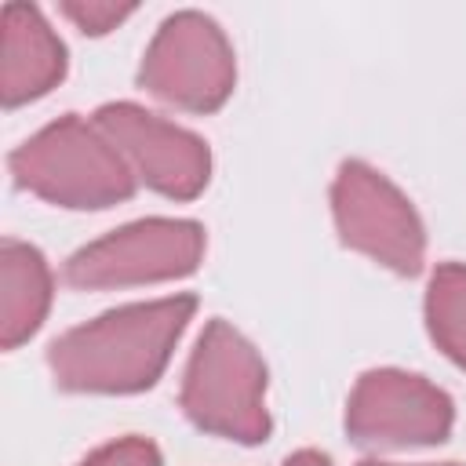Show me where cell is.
I'll list each match as a JSON object with an SVG mask.
<instances>
[{"label":"cell","mask_w":466,"mask_h":466,"mask_svg":"<svg viewBox=\"0 0 466 466\" xmlns=\"http://www.w3.org/2000/svg\"><path fill=\"white\" fill-rule=\"evenodd\" d=\"M193 309V295H175L120 306L84 328L66 331L47 350L55 382L76 393H135L153 386Z\"/></svg>","instance_id":"1"},{"label":"cell","mask_w":466,"mask_h":466,"mask_svg":"<svg viewBox=\"0 0 466 466\" xmlns=\"http://www.w3.org/2000/svg\"><path fill=\"white\" fill-rule=\"evenodd\" d=\"M284 466H331V462H328V455H320V451H309V448H306V451H295Z\"/></svg>","instance_id":"14"},{"label":"cell","mask_w":466,"mask_h":466,"mask_svg":"<svg viewBox=\"0 0 466 466\" xmlns=\"http://www.w3.org/2000/svg\"><path fill=\"white\" fill-rule=\"evenodd\" d=\"M66 73V47L29 4L4 7L0 33V98L4 106H22L51 91Z\"/></svg>","instance_id":"9"},{"label":"cell","mask_w":466,"mask_h":466,"mask_svg":"<svg viewBox=\"0 0 466 466\" xmlns=\"http://www.w3.org/2000/svg\"><path fill=\"white\" fill-rule=\"evenodd\" d=\"M80 466H160V451L146 437H124V441L98 448Z\"/></svg>","instance_id":"12"},{"label":"cell","mask_w":466,"mask_h":466,"mask_svg":"<svg viewBox=\"0 0 466 466\" xmlns=\"http://www.w3.org/2000/svg\"><path fill=\"white\" fill-rule=\"evenodd\" d=\"M357 466H393V462H379V459H364V462H357ZM444 466H455V462H444Z\"/></svg>","instance_id":"15"},{"label":"cell","mask_w":466,"mask_h":466,"mask_svg":"<svg viewBox=\"0 0 466 466\" xmlns=\"http://www.w3.org/2000/svg\"><path fill=\"white\" fill-rule=\"evenodd\" d=\"M346 430L357 444L379 448L437 444L451 430V400L419 375L368 371L353 386Z\"/></svg>","instance_id":"7"},{"label":"cell","mask_w":466,"mask_h":466,"mask_svg":"<svg viewBox=\"0 0 466 466\" xmlns=\"http://www.w3.org/2000/svg\"><path fill=\"white\" fill-rule=\"evenodd\" d=\"M262 393H266V368L251 350V342L237 335L226 320H211L186 368V382H182L186 415L208 433L258 444L269 433Z\"/></svg>","instance_id":"3"},{"label":"cell","mask_w":466,"mask_h":466,"mask_svg":"<svg viewBox=\"0 0 466 466\" xmlns=\"http://www.w3.org/2000/svg\"><path fill=\"white\" fill-rule=\"evenodd\" d=\"M331 204L339 233L350 248L408 277L422 269V222L411 204L397 193V186H390L379 171L360 160H346L339 167Z\"/></svg>","instance_id":"6"},{"label":"cell","mask_w":466,"mask_h":466,"mask_svg":"<svg viewBox=\"0 0 466 466\" xmlns=\"http://www.w3.org/2000/svg\"><path fill=\"white\" fill-rule=\"evenodd\" d=\"M135 7L131 4H62V15L73 18L84 33H109L120 18H127Z\"/></svg>","instance_id":"13"},{"label":"cell","mask_w":466,"mask_h":466,"mask_svg":"<svg viewBox=\"0 0 466 466\" xmlns=\"http://www.w3.org/2000/svg\"><path fill=\"white\" fill-rule=\"evenodd\" d=\"M233 51L222 29L197 11L167 18L138 69L142 87L193 113L218 109L233 91Z\"/></svg>","instance_id":"4"},{"label":"cell","mask_w":466,"mask_h":466,"mask_svg":"<svg viewBox=\"0 0 466 466\" xmlns=\"http://www.w3.org/2000/svg\"><path fill=\"white\" fill-rule=\"evenodd\" d=\"M18 186L62 208H109L135 193V171L98 124L62 116L11 153Z\"/></svg>","instance_id":"2"},{"label":"cell","mask_w":466,"mask_h":466,"mask_svg":"<svg viewBox=\"0 0 466 466\" xmlns=\"http://www.w3.org/2000/svg\"><path fill=\"white\" fill-rule=\"evenodd\" d=\"M426 320L437 346L466 368V266L444 262L437 266L426 295Z\"/></svg>","instance_id":"11"},{"label":"cell","mask_w":466,"mask_h":466,"mask_svg":"<svg viewBox=\"0 0 466 466\" xmlns=\"http://www.w3.org/2000/svg\"><path fill=\"white\" fill-rule=\"evenodd\" d=\"M95 124L124 153L131 171L146 178V186H153L157 193L175 197V200H193L208 186L211 160H208V146L197 135L131 102L102 106L95 113Z\"/></svg>","instance_id":"8"},{"label":"cell","mask_w":466,"mask_h":466,"mask_svg":"<svg viewBox=\"0 0 466 466\" xmlns=\"http://www.w3.org/2000/svg\"><path fill=\"white\" fill-rule=\"evenodd\" d=\"M51 302V273L36 248L22 240L0 244V342L15 350L25 342Z\"/></svg>","instance_id":"10"},{"label":"cell","mask_w":466,"mask_h":466,"mask_svg":"<svg viewBox=\"0 0 466 466\" xmlns=\"http://www.w3.org/2000/svg\"><path fill=\"white\" fill-rule=\"evenodd\" d=\"M204 255V229L182 218H146L131 222L66 262V280L73 288H124L146 280L186 277Z\"/></svg>","instance_id":"5"}]
</instances>
